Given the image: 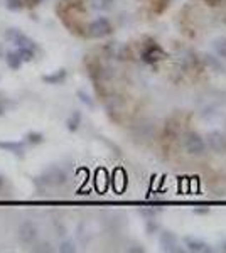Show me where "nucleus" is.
Listing matches in <instances>:
<instances>
[{
    "label": "nucleus",
    "instance_id": "1",
    "mask_svg": "<svg viewBox=\"0 0 226 253\" xmlns=\"http://www.w3.org/2000/svg\"><path fill=\"white\" fill-rule=\"evenodd\" d=\"M113 32V27H112V22H110L106 17H98L94 19L93 22H90L86 26V36L91 39H101V38H106Z\"/></svg>",
    "mask_w": 226,
    "mask_h": 253
},
{
    "label": "nucleus",
    "instance_id": "2",
    "mask_svg": "<svg viewBox=\"0 0 226 253\" xmlns=\"http://www.w3.org/2000/svg\"><path fill=\"white\" fill-rule=\"evenodd\" d=\"M140 58L143 63H147V64H157L167 58V52L164 51L160 44H157L155 41H150L149 44H145V46L142 47Z\"/></svg>",
    "mask_w": 226,
    "mask_h": 253
},
{
    "label": "nucleus",
    "instance_id": "3",
    "mask_svg": "<svg viewBox=\"0 0 226 253\" xmlns=\"http://www.w3.org/2000/svg\"><path fill=\"white\" fill-rule=\"evenodd\" d=\"M184 149H186L187 154H191V156H203L204 150H206V144H204L203 137L199 135V133L196 132H187L186 135H184Z\"/></svg>",
    "mask_w": 226,
    "mask_h": 253
},
{
    "label": "nucleus",
    "instance_id": "4",
    "mask_svg": "<svg viewBox=\"0 0 226 253\" xmlns=\"http://www.w3.org/2000/svg\"><path fill=\"white\" fill-rule=\"evenodd\" d=\"M41 182L46 186H63L66 182V172L61 167H51L41 175Z\"/></svg>",
    "mask_w": 226,
    "mask_h": 253
},
{
    "label": "nucleus",
    "instance_id": "5",
    "mask_svg": "<svg viewBox=\"0 0 226 253\" xmlns=\"http://www.w3.org/2000/svg\"><path fill=\"white\" fill-rule=\"evenodd\" d=\"M5 38L10 41V42L17 44V47H24V49H32V51H36L38 46H36V42L32 39H29L26 34H22L19 29H9L5 32Z\"/></svg>",
    "mask_w": 226,
    "mask_h": 253
},
{
    "label": "nucleus",
    "instance_id": "6",
    "mask_svg": "<svg viewBox=\"0 0 226 253\" xmlns=\"http://www.w3.org/2000/svg\"><path fill=\"white\" fill-rule=\"evenodd\" d=\"M208 145L213 152L216 154H226V137L225 133L218 132V130H213V132L208 133Z\"/></svg>",
    "mask_w": 226,
    "mask_h": 253
},
{
    "label": "nucleus",
    "instance_id": "7",
    "mask_svg": "<svg viewBox=\"0 0 226 253\" xmlns=\"http://www.w3.org/2000/svg\"><path fill=\"white\" fill-rule=\"evenodd\" d=\"M19 238H20V242L26 243V245H31L32 242H34V240L38 238V228L34 226V223H32V221H24L22 224H20Z\"/></svg>",
    "mask_w": 226,
    "mask_h": 253
},
{
    "label": "nucleus",
    "instance_id": "8",
    "mask_svg": "<svg viewBox=\"0 0 226 253\" xmlns=\"http://www.w3.org/2000/svg\"><path fill=\"white\" fill-rule=\"evenodd\" d=\"M160 247L166 252H176V253L182 252V248L179 247L178 236L172 233V231H162L160 233Z\"/></svg>",
    "mask_w": 226,
    "mask_h": 253
},
{
    "label": "nucleus",
    "instance_id": "9",
    "mask_svg": "<svg viewBox=\"0 0 226 253\" xmlns=\"http://www.w3.org/2000/svg\"><path fill=\"white\" fill-rule=\"evenodd\" d=\"M184 243H186L187 250L189 252H196V253H208L211 252L213 248L209 247L208 243H204L203 240H198V238H184Z\"/></svg>",
    "mask_w": 226,
    "mask_h": 253
},
{
    "label": "nucleus",
    "instance_id": "10",
    "mask_svg": "<svg viewBox=\"0 0 226 253\" xmlns=\"http://www.w3.org/2000/svg\"><path fill=\"white\" fill-rule=\"evenodd\" d=\"M155 133V126L150 124H145V122H142V124H138L137 126H135V133L134 135L137 138H142V140H149V138H152V135Z\"/></svg>",
    "mask_w": 226,
    "mask_h": 253
},
{
    "label": "nucleus",
    "instance_id": "11",
    "mask_svg": "<svg viewBox=\"0 0 226 253\" xmlns=\"http://www.w3.org/2000/svg\"><path fill=\"white\" fill-rule=\"evenodd\" d=\"M203 63L206 64L209 69H213L215 73H225L226 71V68L221 64V61L218 58H215V56H211V54L203 56Z\"/></svg>",
    "mask_w": 226,
    "mask_h": 253
},
{
    "label": "nucleus",
    "instance_id": "12",
    "mask_svg": "<svg viewBox=\"0 0 226 253\" xmlns=\"http://www.w3.org/2000/svg\"><path fill=\"white\" fill-rule=\"evenodd\" d=\"M66 76H68L66 69H57V71L52 73V75L43 76V81H46L49 84H61L64 80H66Z\"/></svg>",
    "mask_w": 226,
    "mask_h": 253
},
{
    "label": "nucleus",
    "instance_id": "13",
    "mask_svg": "<svg viewBox=\"0 0 226 253\" xmlns=\"http://www.w3.org/2000/svg\"><path fill=\"white\" fill-rule=\"evenodd\" d=\"M5 61H7V64H9L10 69H19L20 66H22V63H24L19 49H17V51H9V52H7Z\"/></svg>",
    "mask_w": 226,
    "mask_h": 253
},
{
    "label": "nucleus",
    "instance_id": "14",
    "mask_svg": "<svg viewBox=\"0 0 226 253\" xmlns=\"http://www.w3.org/2000/svg\"><path fill=\"white\" fill-rule=\"evenodd\" d=\"M0 149H7L9 152L19 157H24V144L22 142H0Z\"/></svg>",
    "mask_w": 226,
    "mask_h": 253
},
{
    "label": "nucleus",
    "instance_id": "15",
    "mask_svg": "<svg viewBox=\"0 0 226 253\" xmlns=\"http://www.w3.org/2000/svg\"><path fill=\"white\" fill-rule=\"evenodd\" d=\"M66 125H68V128L71 130V132H75V130H78V126L81 125V113L78 112H73L71 115H69V118L66 120Z\"/></svg>",
    "mask_w": 226,
    "mask_h": 253
},
{
    "label": "nucleus",
    "instance_id": "16",
    "mask_svg": "<svg viewBox=\"0 0 226 253\" xmlns=\"http://www.w3.org/2000/svg\"><path fill=\"white\" fill-rule=\"evenodd\" d=\"M117 0H91V7L94 10H110Z\"/></svg>",
    "mask_w": 226,
    "mask_h": 253
},
{
    "label": "nucleus",
    "instance_id": "17",
    "mask_svg": "<svg viewBox=\"0 0 226 253\" xmlns=\"http://www.w3.org/2000/svg\"><path fill=\"white\" fill-rule=\"evenodd\" d=\"M213 47H215L216 54L220 56V58H225L226 59V38L216 39L215 42H213Z\"/></svg>",
    "mask_w": 226,
    "mask_h": 253
},
{
    "label": "nucleus",
    "instance_id": "18",
    "mask_svg": "<svg viewBox=\"0 0 226 253\" xmlns=\"http://www.w3.org/2000/svg\"><path fill=\"white\" fill-rule=\"evenodd\" d=\"M7 9L9 10H14V12H17V10H22L24 7H26V3L22 2V0H7Z\"/></svg>",
    "mask_w": 226,
    "mask_h": 253
},
{
    "label": "nucleus",
    "instance_id": "19",
    "mask_svg": "<svg viewBox=\"0 0 226 253\" xmlns=\"http://www.w3.org/2000/svg\"><path fill=\"white\" fill-rule=\"evenodd\" d=\"M76 248H75V245H73V242H63L61 243V247H59V252H63V253H66V252H75Z\"/></svg>",
    "mask_w": 226,
    "mask_h": 253
},
{
    "label": "nucleus",
    "instance_id": "20",
    "mask_svg": "<svg viewBox=\"0 0 226 253\" xmlns=\"http://www.w3.org/2000/svg\"><path fill=\"white\" fill-rule=\"evenodd\" d=\"M157 230H159V224L154 221V218L147 219V233L152 235L154 231H157Z\"/></svg>",
    "mask_w": 226,
    "mask_h": 253
},
{
    "label": "nucleus",
    "instance_id": "21",
    "mask_svg": "<svg viewBox=\"0 0 226 253\" xmlns=\"http://www.w3.org/2000/svg\"><path fill=\"white\" fill-rule=\"evenodd\" d=\"M78 96H80V100L83 101L85 105H88V107H93V100L88 95H86L85 91H78Z\"/></svg>",
    "mask_w": 226,
    "mask_h": 253
},
{
    "label": "nucleus",
    "instance_id": "22",
    "mask_svg": "<svg viewBox=\"0 0 226 253\" xmlns=\"http://www.w3.org/2000/svg\"><path fill=\"white\" fill-rule=\"evenodd\" d=\"M27 140L32 142V144H41V142H43V135H41V133H29Z\"/></svg>",
    "mask_w": 226,
    "mask_h": 253
},
{
    "label": "nucleus",
    "instance_id": "23",
    "mask_svg": "<svg viewBox=\"0 0 226 253\" xmlns=\"http://www.w3.org/2000/svg\"><path fill=\"white\" fill-rule=\"evenodd\" d=\"M41 2H43V0H24V3H26L27 7H36V5H39Z\"/></svg>",
    "mask_w": 226,
    "mask_h": 253
},
{
    "label": "nucleus",
    "instance_id": "24",
    "mask_svg": "<svg viewBox=\"0 0 226 253\" xmlns=\"http://www.w3.org/2000/svg\"><path fill=\"white\" fill-rule=\"evenodd\" d=\"M211 2H213L211 5H220V3L223 2V0H211Z\"/></svg>",
    "mask_w": 226,
    "mask_h": 253
},
{
    "label": "nucleus",
    "instance_id": "25",
    "mask_svg": "<svg viewBox=\"0 0 226 253\" xmlns=\"http://www.w3.org/2000/svg\"><path fill=\"white\" fill-rule=\"evenodd\" d=\"M2 187H3V177L0 175V189H2Z\"/></svg>",
    "mask_w": 226,
    "mask_h": 253
},
{
    "label": "nucleus",
    "instance_id": "26",
    "mask_svg": "<svg viewBox=\"0 0 226 253\" xmlns=\"http://www.w3.org/2000/svg\"><path fill=\"white\" fill-rule=\"evenodd\" d=\"M223 250H225V252H226V242H225V243H223Z\"/></svg>",
    "mask_w": 226,
    "mask_h": 253
}]
</instances>
